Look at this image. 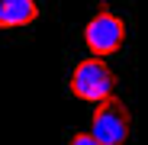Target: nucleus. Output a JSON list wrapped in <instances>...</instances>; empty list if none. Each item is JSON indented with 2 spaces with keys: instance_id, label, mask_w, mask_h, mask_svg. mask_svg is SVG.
<instances>
[{
  "instance_id": "nucleus-1",
  "label": "nucleus",
  "mask_w": 148,
  "mask_h": 145,
  "mask_svg": "<svg viewBox=\"0 0 148 145\" xmlns=\"http://www.w3.org/2000/svg\"><path fill=\"white\" fill-rule=\"evenodd\" d=\"M71 93L81 97V100H90V103H103L106 97L116 93V74L113 68L100 58V55H90V58H81L71 71Z\"/></svg>"
},
{
  "instance_id": "nucleus-2",
  "label": "nucleus",
  "mask_w": 148,
  "mask_h": 145,
  "mask_svg": "<svg viewBox=\"0 0 148 145\" xmlns=\"http://www.w3.org/2000/svg\"><path fill=\"white\" fill-rule=\"evenodd\" d=\"M90 135L100 145H126L132 135L129 107L122 100H116V97H106L103 103H97V110L90 116Z\"/></svg>"
},
{
  "instance_id": "nucleus-3",
  "label": "nucleus",
  "mask_w": 148,
  "mask_h": 145,
  "mask_svg": "<svg viewBox=\"0 0 148 145\" xmlns=\"http://www.w3.org/2000/svg\"><path fill=\"white\" fill-rule=\"evenodd\" d=\"M84 45L90 55H100V58L116 55L126 45V23H122V16H116L110 7H100L84 26Z\"/></svg>"
},
{
  "instance_id": "nucleus-4",
  "label": "nucleus",
  "mask_w": 148,
  "mask_h": 145,
  "mask_svg": "<svg viewBox=\"0 0 148 145\" xmlns=\"http://www.w3.org/2000/svg\"><path fill=\"white\" fill-rule=\"evenodd\" d=\"M39 19L36 0H0V29H23Z\"/></svg>"
},
{
  "instance_id": "nucleus-5",
  "label": "nucleus",
  "mask_w": 148,
  "mask_h": 145,
  "mask_svg": "<svg viewBox=\"0 0 148 145\" xmlns=\"http://www.w3.org/2000/svg\"><path fill=\"white\" fill-rule=\"evenodd\" d=\"M68 145H100V142H97V139H93L90 132H74Z\"/></svg>"
}]
</instances>
